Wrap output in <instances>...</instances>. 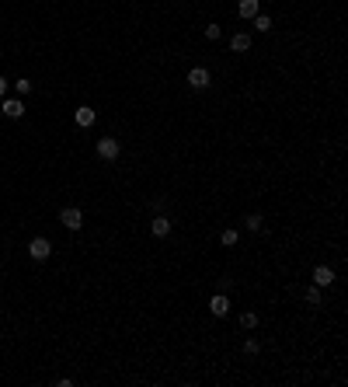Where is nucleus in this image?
<instances>
[{"label": "nucleus", "mask_w": 348, "mask_h": 387, "mask_svg": "<svg viewBox=\"0 0 348 387\" xmlns=\"http://www.w3.org/2000/svg\"><path fill=\"white\" fill-rule=\"evenodd\" d=\"M237 11H240V18H254L258 14V0H240Z\"/></svg>", "instance_id": "obj_11"}, {"label": "nucleus", "mask_w": 348, "mask_h": 387, "mask_svg": "<svg viewBox=\"0 0 348 387\" xmlns=\"http://www.w3.org/2000/svg\"><path fill=\"white\" fill-rule=\"evenodd\" d=\"M4 91H7V80L0 77V98H4Z\"/></svg>", "instance_id": "obj_20"}, {"label": "nucleus", "mask_w": 348, "mask_h": 387, "mask_svg": "<svg viewBox=\"0 0 348 387\" xmlns=\"http://www.w3.org/2000/svg\"><path fill=\"white\" fill-rule=\"evenodd\" d=\"M97 154L105 157V161H115V157H118V140H108V136L97 140Z\"/></svg>", "instance_id": "obj_3"}, {"label": "nucleus", "mask_w": 348, "mask_h": 387, "mask_svg": "<svg viewBox=\"0 0 348 387\" xmlns=\"http://www.w3.org/2000/svg\"><path fill=\"white\" fill-rule=\"evenodd\" d=\"M244 352H251V356H254V352H258V342H254V338H247V342H244Z\"/></svg>", "instance_id": "obj_19"}, {"label": "nucleus", "mask_w": 348, "mask_h": 387, "mask_svg": "<svg viewBox=\"0 0 348 387\" xmlns=\"http://www.w3.org/2000/svg\"><path fill=\"white\" fill-rule=\"evenodd\" d=\"M230 49H233V53H247V49H251V39L240 32V35H233V39H230Z\"/></svg>", "instance_id": "obj_10"}, {"label": "nucleus", "mask_w": 348, "mask_h": 387, "mask_svg": "<svg viewBox=\"0 0 348 387\" xmlns=\"http://www.w3.org/2000/svg\"><path fill=\"white\" fill-rule=\"evenodd\" d=\"M254 28H258V32H271V18H265V14H254Z\"/></svg>", "instance_id": "obj_13"}, {"label": "nucleus", "mask_w": 348, "mask_h": 387, "mask_svg": "<svg viewBox=\"0 0 348 387\" xmlns=\"http://www.w3.org/2000/svg\"><path fill=\"white\" fill-rule=\"evenodd\" d=\"M59 220H63V227H66V231H80V223H84L80 210H63V213H59Z\"/></svg>", "instance_id": "obj_4"}, {"label": "nucleus", "mask_w": 348, "mask_h": 387, "mask_svg": "<svg viewBox=\"0 0 348 387\" xmlns=\"http://www.w3.org/2000/svg\"><path fill=\"white\" fill-rule=\"evenodd\" d=\"M150 231H154V237H167V234H171V220H164V216H154Z\"/></svg>", "instance_id": "obj_8"}, {"label": "nucleus", "mask_w": 348, "mask_h": 387, "mask_svg": "<svg viewBox=\"0 0 348 387\" xmlns=\"http://www.w3.org/2000/svg\"><path fill=\"white\" fill-rule=\"evenodd\" d=\"M219 32H223V28H219V25H209V28H206V39H219Z\"/></svg>", "instance_id": "obj_17"}, {"label": "nucleus", "mask_w": 348, "mask_h": 387, "mask_svg": "<svg viewBox=\"0 0 348 387\" xmlns=\"http://www.w3.org/2000/svg\"><path fill=\"white\" fill-rule=\"evenodd\" d=\"M4 116H7V119H21V116H24V105L14 101V98H7V101H4Z\"/></svg>", "instance_id": "obj_6"}, {"label": "nucleus", "mask_w": 348, "mask_h": 387, "mask_svg": "<svg viewBox=\"0 0 348 387\" xmlns=\"http://www.w3.org/2000/svg\"><path fill=\"white\" fill-rule=\"evenodd\" d=\"M14 87H18V95H28V91H32V80H24V77H21L18 84H14Z\"/></svg>", "instance_id": "obj_16"}, {"label": "nucleus", "mask_w": 348, "mask_h": 387, "mask_svg": "<svg viewBox=\"0 0 348 387\" xmlns=\"http://www.w3.org/2000/svg\"><path fill=\"white\" fill-rule=\"evenodd\" d=\"M219 241H223L227 248H230V244H237V231H223V237H219Z\"/></svg>", "instance_id": "obj_15"}, {"label": "nucleus", "mask_w": 348, "mask_h": 387, "mask_svg": "<svg viewBox=\"0 0 348 387\" xmlns=\"http://www.w3.org/2000/svg\"><path fill=\"white\" fill-rule=\"evenodd\" d=\"M209 310H213L216 317H227V314H230V300H227L223 293H216L213 300H209Z\"/></svg>", "instance_id": "obj_5"}, {"label": "nucleus", "mask_w": 348, "mask_h": 387, "mask_svg": "<svg viewBox=\"0 0 348 387\" xmlns=\"http://www.w3.org/2000/svg\"><path fill=\"white\" fill-rule=\"evenodd\" d=\"M247 227H251V231H261V216L251 213V216H247Z\"/></svg>", "instance_id": "obj_18"}, {"label": "nucleus", "mask_w": 348, "mask_h": 387, "mask_svg": "<svg viewBox=\"0 0 348 387\" xmlns=\"http://www.w3.org/2000/svg\"><path fill=\"white\" fill-rule=\"evenodd\" d=\"M254 325H258V314H251V310H247V314L240 317V328H254Z\"/></svg>", "instance_id": "obj_14"}, {"label": "nucleus", "mask_w": 348, "mask_h": 387, "mask_svg": "<svg viewBox=\"0 0 348 387\" xmlns=\"http://www.w3.org/2000/svg\"><path fill=\"white\" fill-rule=\"evenodd\" d=\"M188 84H192L195 91H202V87H209V84H213V77H209V70H202V66H195L192 74H188Z\"/></svg>", "instance_id": "obj_2"}, {"label": "nucleus", "mask_w": 348, "mask_h": 387, "mask_svg": "<svg viewBox=\"0 0 348 387\" xmlns=\"http://www.w3.org/2000/svg\"><path fill=\"white\" fill-rule=\"evenodd\" d=\"M77 126H84V129H87V126H94V108L80 105V108H77Z\"/></svg>", "instance_id": "obj_9"}, {"label": "nucleus", "mask_w": 348, "mask_h": 387, "mask_svg": "<svg viewBox=\"0 0 348 387\" xmlns=\"http://www.w3.org/2000/svg\"><path fill=\"white\" fill-rule=\"evenodd\" d=\"M303 300H307V304H313V307H317V304H320V286H310V290L303 293Z\"/></svg>", "instance_id": "obj_12"}, {"label": "nucleus", "mask_w": 348, "mask_h": 387, "mask_svg": "<svg viewBox=\"0 0 348 387\" xmlns=\"http://www.w3.org/2000/svg\"><path fill=\"white\" fill-rule=\"evenodd\" d=\"M28 255H32V258H35V262H45V258H49V255H53V244H49V241H45V237H35V241H32V244H28Z\"/></svg>", "instance_id": "obj_1"}, {"label": "nucleus", "mask_w": 348, "mask_h": 387, "mask_svg": "<svg viewBox=\"0 0 348 387\" xmlns=\"http://www.w3.org/2000/svg\"><path fill=\"white\" fill-rule=\"evenodd\" d=\"M313 283H317V286H331V283H334V272H331L328 265L313 269Z\"/></svg>", "instance_id": "obj_7"}]
</instances>
